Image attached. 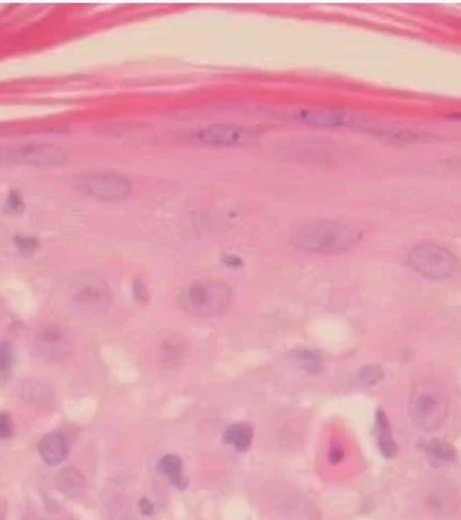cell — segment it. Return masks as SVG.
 Segmentation results:
<instances>
[{"label": "cell", "instance_id": "15", "mask_svg": "<svg viewBox=\"0 0 461 520\" xmlns=\"http://www.w3.org/2000/svg\"><path fill=\"white\" fill-rule=\"evenodd\" d=\"M188 354L186 342L177 336L164 339L159 347V359L164 367H177L183 363Z\"/></svg>", "mask_w": 461, "mask_h": 520}, {"label": "cell", "instance_id": "32", "mask_svg": "<svg viewBox=\"0 0 461 520\" xmlns=\"http://www.w3.org/2000/svg\"><path fill=\"white\" fill-rule=\"evenodd\" d=\"M64 520H67V519H64Z\"/></svg>", "mask_w": 461, "mask_h": 520}, {"label": "cell", "instance_id": "22", "mask_svg": "<svg viewBox=\"0 0 461 520\" xmlns=\"http://www.w3.org/2000/svg\"><path fill=\"white\" fill-rule=\"evenodd\" d=\"M356 379L362 386H372L383 379V369L379 365H365L358 370Z\"/></svg>", "mask_w": 461, "mask_h": 520}, {"label": "cell", "instance_id": "23", "mask_svg": "<svg viewBox=\"0 0 461 520\" xmlns=\"http://www.w3.org/2000/svg\"><path fill=\"white\" fill-rule=\"evenodd\" d=\"M12 346L9 342L0 343V382H3L9 378L12 372Z\"/></svg>", "mask_w": 461, "mask_h": 520}, {"label": "cell", "instance_id": "1", "mask_svg": "<svg viewBox=\"0 0 461 520\" xmlns=\"http://www.w3.org/2000/svg\"><path fill=\"white\" fill-rule=\"evenodd\" d=\"M359 232L339 220H315L293 232V244L310 254H340L354 248Z\"/></svg>", "mask_w": 461, "mask_h": 520}, {"label": "cell", "instance_id": "12", "mask_svg": "<svg viewBox=\"0 0 461 520\" xmlns=\"http://www.w3.org/2000/svg\"><path fill=\"white\" fill-rule=\"evenodd\" d=\"M427 508L438 517H449L457 508V494L450 485H438L427 494Z\"/></svg>", "mask_w": 461, "mask_h": 520}, {"label": "cell", "instance_id": "16", "mask_svg": "<svg viewBox=\"0 0 461 520\" xmlns=\"http://www.w3.org/2000/svg\"><path fill=\"white\" fill-rule=\"evenodd\" d=\"M157 470L166 476L172 486L179 490L188 487V478L183 476L182 460L176 454H166L157 462Z\"/></svg>", "mask_w": 461, "mask_h": 520}, {"label": "cell", "instance_id": "11", "mask_svg": "<svg viewBox=\"0 0 461 520\" xmlns=\"http://www.w3.org/2000/svg\"><path fill=\"white\" fill-rule=\"evenodd\" d=\"M324 139L302 137L293 139L286 144L284 152L287 156L303 163H327L330 160L331 148Z\"/></svg>", "mask_w": 461, "mask_h": 520}, {"label": "cell", "instance_id": "5", "mask_svg": "<svg viewBox=\"0 0 461 520\" xmlns=\"http://www.w3.org/2000/svg\"><path fill=\"white\" fill-rule=\"evenodd\" d=\"M408 264L414 271L430 280H446L453 277L460 267L458 258L446 247L422 243L408 254Z\"/></svg>", "mask_w": 461, "mask_h": 520}, {"label": "cell", "instance_id": "21", "mask_svg": "<svg viewBox=\"0 0 461 520\" xmlns=\"http://www.w3.org/2000/svg\"><path fill=\"white\" fill-rule=\"evenodd\" d=\"M426 450L433 458H435L438 461H442V462L453 461L455 458V450H454L453 445L446 442V441H441V440L430 441L426 445Z\"/></svg>", "mask_w": 461, "mask_h": 520}, {"label": "cell", "instance_id": "18", "mask_svg": "<svg viewBox=\"0 0 461 520\" xmlns=\"http://www.w3.org/2000/svg\"><path fill=\"white\" fill-rule=\"evenodd\" d=\"M376 425H378V445L379 451L385 458H394L398 453V445L392 437V430L390 419L386 417L383 410L376 413Z\"/></svg>", "mask_w": 461, "mask_h": 520}, {"label": "cell", "instance_id": "4", "mask_svg": "<svg viewBox=\"0 0 461 520\" xmlns=\"http://www.w3.org/2000/svg\"><path fill=\"white\" fill-rule=\"evenodd\" d=\"M72 307L85 315H98L112 304V288L105 278L94 271H82L72 278L69 286Z\"/></svg>", "mask_w": 461, "mask_h": 520}, {"label": "cell", "instance_id": "33", "mask_svg": "<svg viewBox=\"0 0 461 520\" xmlns=\"http://www.w3.org/2000/svg\"><path fill=\"white\" fill-rule=\"evenodd\" d=\"M0 520H2V519H0Z\"/></svg>", "mask_w": 461, "mask_h": 520}, {"label": "cell", "instance_id": "10", "mask_svg": "<svg viewBox=\"0 0 461 520\" xmlns=\"http://www.w3.org/2000/svg\"><path fill=\"white\" fill-rule=\"evenodd\" d=\"M36 349L51 362H64L72 355V339L60 326L44 329L36 338Z\"/></svg>", "mask_w": 461, "mask_h": 520}, {"label": "cell", "instance_id": "8", "mask_svg": "<svg viewBox=\"0 0 461 520\" xmlns=\"http://www.w3.org/2000/svg\"><path fill=\"white\" fill-rule=\"evenodd\" d=\"M81 189L101 200H121L130 195L133 182L130 177L113 172L89 173L81 180Z\"/></svg>", "mask_w": 461, "mask_h": 520}, {"label": "cell", "instance_id": "27", "mask_svg": "<svg viewBox=\"0 0 461 520\" xmlns=\"http://www.w3.org/2000/svg\"><path fill=\"white\" fill-rule=\"evenodd\" d=\"M13 433L12 418L6 413H0V440L9 438Z\"/></svg>", "mask_w": 461, "mask_h": 520}, {"label": "cell", "instance_id": "26", "mask_svg": "<svg viewBox=\"0 0 461 520\" xmlns=\"http://www.w3.org/2000/svg\"><path fill=\"white\" fill-rule=\"evenodd\" d=\"M132 293H133V297L134 300L140 304H146L147 302H149L150 299V293H149V288H147V284L144 283L143 278H136L134 283H133V287H132Z\"/></svg>", "mask_w": 461, "mask_h": 520}, {"label": "cell", "instance_id": "14", "mask_svg": "<svg viewBox=\"0 0 461 520\" xmlns=\"http://www.w3.org/2000/svg\"><path fill=\"white\" fill-rule=\"evenodd\" d=\"M57 489L69 499H81L87 492V481L84 474L77 467L62 469L55 478Z\"/></svg>", "mask_w": 461, "mask_h": 520}, {"label": "cell", "instance_id": "17", "mask_svg": "<svg viewBox=\"0 0 461 520\" xmlns=\"http://www.w3.org/2000/svg\"><path fill=\"white\" fill-rule=\"evenodd\" d=\"M254 440L252 426L247 422H235L231 424L224 433V441L239 451L244 453L250 450Z\"/></svg>", "mask_w": 461, "mask_h": 520}, {"label": "cell", "instance_id": "30", "mask_svg": "<svg viewBox=\"0 0 461 520\" xmlns=\"http://www.w3.org/2000/svg\"><path fill=\"white\" fill-rule=\"evenodd\" d=\"M345 458V450L339 445H333L329 453V460L331 464H339Z\"/></svg>", "mask_w": 461, "mask_h": 520}, {"label": "cell", "instance_id": "19", "mask_svg": "<svg viewBox=\"0 0 461 520\" xmlns=\"http://www.w3.org/2000/svg\"><path fill=\"white\" fill-rule=\"evenodd\" d=\"M375 135L381 139H385L392 143H421L431 139L433 136L428 133L419 132V130H411V128H397V127H388V128H375Z\"/></svg>", "mask_w": 461, "mask_h": 520}, {"label": "cell", "instance_id": "2", "mask_svg": "<svg viewBox=\"0 0 461 520\" xmlns=\"http://www.w3.org/2000/svg\"><path fill=\"white\" fill-rule=\"evenodd\" d=\"M450 411L446 386L435 379H424L414 385L408 399V415L422 431H435L444 424Z\"/></svg>", "mask_w": 461, "mask_h": 520}, {"label": "cell", "instance_id": "20", "mask_svg": "<svg viewBox=\"0 0 461 520\" xmlns=\"http://www.w3.org/2000/svg\"><path fill=\"white\" fill-rule=\"evenodd\" d=\"M290 356L310 375H319L323 372V359L319 352L302 347V349L291 350Z\"/></svg>", "mask_w": 461, "mask_h": 520}, {"label": "cell", "instance_id": "28", "mask_svg": "<svg viewBox=\"0 0 461 520\" xmlns=\"http://www.w3.org/2000/svg\"><path fill=\"white\" fill-rule=\"evenodd\" d=\"M223 263L228 268H241L244 266V261L235 254H224L223 255Z\"/></svg>", "mask_w": 461, "mask_h": 520}, {"label": "cell", "instance_id": "31", "mask_svg": "<svg viewBox=\"0 0 461 520\" xmlns=\"http://www.w3.org/2000/svg\"><path fill=\"white\" fill-rule=\"evenodd\" d=\"M450 119H454V120H461V114H453Z\"/></svg>", "mask_w": 461, "mask_h": 520}, {"label": "cell", "instance_id": "24", "mask_svg": "<svg viewBox=\"0 0 461 520\" xmlns=\"http://www.w3.org/2000/svg\"><path fill=\"white\" fill-rule=\"evenodd\" d=\"M15 245H16L17 250H19L25 255H31L40 248L38 239L33 238V236H26V235L15 236Z\"/></svg>", "mask_w": 461, "mask_h": 520}, {"label": "cell", "instance_id": "29", "mask_svg": "<svg viewBox=\"0 0 461 520\" xmlns=\"http://www.w3.org/2000/svg\"><path fill=\"white\" fill-rule=\"evenodd\" d=\"M139 509L141 512V514L144 516H152L155 513V503L147 497H141L139 500Z\"/></svg>", "mask_w": 461, "mask_h": 520}, {"label": "cell", "instance_id": "9", "mask_svg": "<svg viewBox=\"0 0 461 520\" xmlns=\"http://www.w3.org/2000/svg\"><path fill=\"white\" fill-rule=\"evenodd\" d=\"M293 119L311 127H350L356 125L360 117L340 108H299Z\"/></svg>", "mask_w": 461, "mask_h": 520}, {"label": "cell", "instance_id": "3", "mask_svg": "<svg viewBox=\"0 0 461 520\" xmlns=\"http://www.w3.org/2000/svg\"><path fill=\"white\" fill-rule=\"evenodd\" d=\"M180 309L195 318H215L228 310L232 303L231 287L214 278H198L179 293Z\"/></svg>", "mask_w": 461, "mask_h": 520}, {"label": "cell", "instance_id": "7", "mask_svg": "<svg viewBox=\"0 0 461 520\" xmlns=\"http://www.w3.org/2000/svg\"><path fill=\"white\" fill-rule=\"evenodd\" d=\"M256 137V132L251 127L234 123H214L198 127L191 133V140L200 146H244Z\"/></svg>", "mask_w": 461, "mask_h": 520}, {"label": "cell", "instance_id": "6", "mask_svg": "<svg viewBox=\"0 0 461 520\" xmlns=\"http://www.w3.org/2000/svg\"><path fill=\"white\" fill-rule=\"evenodd\" d=\"M69 160L67 148L55 144H25L19 147L0 150V163L24 164L35 167L62 166Z\"/></svg>", "mask_w": 461, "mask_h": 520}, {"label": "cell", "instance_id": "25", "mask_svg": "<svg viewBox=\"0 0 461 520\" xmlns=\"http://www.w3.org/2000/svg\"><path fill=\"white\" fill-rule=\"evenodd\" d=\"M5 211L8 214H22L25 211V200L22 195L16 191H12L6 199Z\"/></svg>", "mask_w": 461, "mask_h": 520}, {"label": "cell", "instance_id": "13", "mask_svg": "<svg viewBox=\"0 0 461 520\" xmlns=\"http://www.w3.org/2000/svg\"><path fill=\"white\" fill-rule=\"evenodd\" d=\"M38 450L42 460L46 464H49V466H57V464L62 462L67 458L69 453V444L62 434L52 433L45 435L40 441Z\"/></svg>", "mask_w": 461, "mask_h": 520}]
</instances>
